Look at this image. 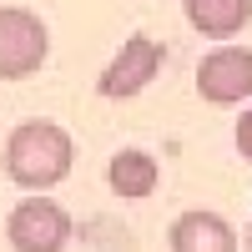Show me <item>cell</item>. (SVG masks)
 Returning a JSON list of instances; mask_svg holds the SVG:
<instances>
[{
  "label": "cell",
  "instance_id": "6da1fadb",
  "mask_svg": "<svg viewBox=\"0 0 252 252\" xmlns=\"http://www.w3.org/2000/svg\"><path fill=\"white\" fill-rule=\"evenodd\" d=\"M76 166V146L71 131L56 121H20L10 141H5V177L26 192H51L56 182H66Z\"/></svg>",
  "mask_w": 252,
  "mask_h": 252
},
{
  "label": "cell",
  "instance_id": "7a4b0ae2",
  "mask_svg": "<svg viewBox=\"0 0 252 252\" xmlns=\"http://www.w3.org/2000/svg\"><path fill=\"white\" fill-rule=\"evenodd\" d=\"M51 31L26 5H0V81H26L46 66Z\"/></svg>",
  "mask_w": 252,
  "mask_h": 252
},
{
  "label": "cell",
  "instance_id": "3957f363",
  "mask_svg": "<svg viewBox=\"0 0 252 252\" xmlns=\"http://www.w3.org/2000/svg\"><path fill=\"white\" fill-rule=\"evenodd\" d=\"M5 237H10L15 252H66V242H71V212L61 202H51L46 192H31L26 202L10 207Z\"/></svg>",
  "mask_w": 252,
  "mask_h": 252
},
{
  "label": "cell",
  "instance_id": "277c9868",
  "mask_svg": "<svg viewBox=\"0 0 252 252\" xmlns=\"http://www.w3.org/2000/svg\"><path fill=\"white\" fill-rule=\"evenodd\" d=\"M157 71H161V46H157L152 35H126L121 51L106 61L96 91L106 96V101H131V96H141L157 81Z\"/></svg>",
  "mask_w": 252,
  "mask_h": 252
},
{
  "label": "cell",
  "instance_id": "5b68a950",
  "mask_svg": "<svg viewBox=\"0 0 252 252\" xmlns=\"http://www.w3.org/2000/svg\"><path fill=\"white\" fill-rule=\"evenodd\" d=\"M197 91L207 106H242L252 96V51L242 46H217L197 66Z\"/></svg>",
  "mask_w": 252,
  "mask_h": 252
},
{
  "label": "cell",
  "instance_id": "8992f818",
  "mask_svg": "<svg viewBox=\"0 0 252 252\" xmlns=\"http://www.w3.org/2000/svg\"><path fill=\"white\" fill-rule=\"evenodd\" d=\"M166 242H172V252H237V232L227 227V217L202 212V207L182 212L166 232Z\"/></svg>",
  "mask_w": 252,
  "mask_h": 252
},
{
  "label": "cell",
  "instance_id": "52a82bcc",
  "mask_svg": "<svg viewBox=\"0 0 252 252\" xmlns=\"http://www.w3.org/2000/svg\"><path fill=\"white\" fill-rule=\"evenodd\" d=\"M187 20H192L197 35L232 40L252 20V0H187Z\"/></svg>",
  "mask_w": 252,
  "mask_h": 252
},
{
  "label": "cell",
  "instance_id": "ba28073f",
  "mask_svg": "<svg viewBox=\"0 0 252 252\" xmlns=\"http://www.w3.org/2000/svg\"><path fill=\"white\" fill-rule=\"evenodd\" d=\"M157 157H146V152H136V146H126V152H116L111 157V166H106V182H111V192L116 197H131V202H141V197H152L157 192Z\"/></svg>",
  "mask_w": 252,
  "mask_h": 252
},
{
  "label": "cell",
  "instance_id": "9c48e42d",
  "mask_svg": "<svg viewBox=\"0 0 252 252\" xmlns=\"http://www.w3.org/2000/svg\"><path fill=\"white\" fill-rule=\"evenodd\" d=\"M237 157L242 161H252V106L242 111V121H237Z\"/></svg>",
  "mask_w": 252,
  "mask_h": 252
},
{
  "label": "cell",
  "instance_id": "30bf717a",
  "mask_svg": "<svg viewBox=\"0 0 252 252\" xmlns=\"http://www.w3.org/2000/svg\"><path fill=\"white\" fill-rule=\"evenodd\" d=\"M247 252H252V227H247Z\"/></svg>",
  "mask_w": 252,
  "mask_h": 252
}]
</instances>
